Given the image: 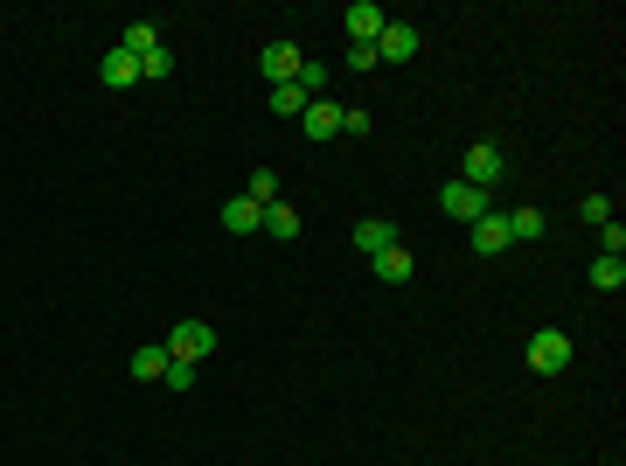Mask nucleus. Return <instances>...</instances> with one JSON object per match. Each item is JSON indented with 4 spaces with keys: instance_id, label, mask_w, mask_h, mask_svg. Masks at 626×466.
Here are the masks:
<instances>
[{
    "instance_id": "f257e3e1",
    "label": "nucleus",
    "mask_w": 626,
    "mask_h": 466,
    "mask_svg": "<svg viewBox=\"0 0 626 466\" xmlns=\"http://www.w3.org/2000/svg\"><path fill=\"white\" fill-rule=\"evenodd\" d=\"M529 369H536V376L571 369V334H564V327H536V334H529Z\"/></svg>"
},
{
    "instance_id": "f03ea898",
    "label": "nucleus",
    "mask_w": 626,
    "mask_h": 466,
    "mask_svg": "<svg viewBox=\"0 0 626 466\" xmlns=\"http://www.w3.org/2000/svg\"><path fill=\"white\" fill-rule=\"evenodd\" d=\"M202 355H216V327L209 320H181L167 334V362H202Z\"/></svg>"
},
{
    "instance_id": "7ed1b4c3",
    "label": "nucleus",
    "mask_w": 626,
    "mask_h": 466,
    "mask_svg": "<svg viewBox=\"0 0 626 466\" xmlns=\"http://www.w3.org/2000/svg\"><path fill=\"white\" fill-rule=\"evenodd\" d=\"M418 49H425V35H418L411 21H383V35H376V63H383V70H390V63H411Z\"/></svg>"
},
{
    "instance_id": "20e7f679",
    "label": "nucleus",
    "mask_w": 626,
    "mask_h": 466,
    "mask_svg": "<svg viewBox=\"0 0 626 466\" xmlns=\"http://www.w3.org/2000/svg\"><path fill=\"white\" fill-rule=\"evenodd\" d=\"M501 174H508L501 147H487V140H480V147H467V167H460V181H467V188H480V195H487V188H494Z\"/></svg>"
},
{
    "instance_id": "39448f33",
    "label": "nucleus",
    "mask_w": 626,
    "mask_h": 466,
    "mask_svg": "<svg viewBox=\"0 0 626 466\" xmlns=\"http://www.w3.org/2000/svg\"><path fill=\"white\" fill-rule=\"evenodd\" d=\"M439 209H446L453 223H480V216H487V195L467 188V181H446V188H439Z\"/></svg>"
},
{
    "instance_id": "423d86ee",
    "label": "nucleus",
    "mask_w": 626,
    "mask_h": 466,
    "mask_svg": "<svg viewBox=\"0 0 626 466\" xmlns=\"http://www.w3.org/2000/svg\"><path fill=\"white\" fill-rule=\"evenodd\" d=\"M383 21H390V14H383L376 0H355V7L341 14V28H348V42H376V35H383Z\"/></svg>"
},
{
    "instance_id": "0eeeda50",
    "label": "nucleus",
    "mask_w": 626,
    "mask_h": 466,
    "mask_svg": "<svg viewBox=\"0 0 626 466\" xmlns=\"http://www.w3.org/2000/svg\"><path fill=\"white\" fill-rule=\"evenodd\" d=\"M258 63H265V77H272V84H293V77H300V63H307V56H300V49H293V42H272V49H265V56H258Z\"/></svg>"
},
{
    "instance_id": "6e6552de",
    "label": "nucleus",
    "mask_w": 626,
    "mask_h": 466,
    "mask_svg": "<svg viewBox=\"0 0 626 466\" xmlns=\"http://www.w3.org/2000/svg\"><path fill=\"white\" fill-rule=\"evenodd\" d=\"M390 244H397V230H390L383 216H362V223H355V251H362V258H383Z\"/></svg>"
},
{
    "instance_id": "1a4fd4ad",
    "label": "nucleus",
    "mask_w": 626,
    "mask_h": 466,
    "mask_svg": "<svg viewBox=\"0 0 626 466\" xmlns=\"http://www.w3.org/2000/svg\"><path fill=\"white\" fill-rule=\"evenodd\" d=\"M508 244H515V237H508V216H494V209H487V216L473 223V251H480V258H494V251H508Z\"/></svg>"
},
{
    "instance_id": "9d476101",
    "label": "nucleus",
    "mask_w": 626,
    "mask_h": 466,
    "mask_svg": "<svg viewBox=\"0 0 626 466\" xmlns=\"http://www.w3.org/2000/svg\"><path fill=\"white\" fill-rule=\"evenodd\" d=\"M300 126H307V140H334V133H341V105H327V98H313L307 112H300Z\"/></svg>"
},
{
    "instance_id": "9b49d317",
    "label": "nucleus",
    "mask_w": 626,
    "mask_h": 466,
    "mask_svg": "<svg viewBox=\"0 0 626 466\" xmlns=\"http://www.w3.org/2000/svg\"><path fill=\"white\" fill-rule=\"evenodd\" d=\"M369 265H376V279H383V286H404V279L418 272V258H411L404 244H390V251H383V258H369Z\"/></svg>"
},
{
    "instance_id": "f8f14e48",
    "label": "nucleus",
    "mask_w": 626,
    "mask_h": 466,
    "mask_svg": "<svg viewBox=\"0 0 626 466\" xmlns=\"http://www.w3.org/2000/svg\"><path fill=\"white\" fill-rule=\"evenodd\" d=\"M105 84H112V91H126V84H140V56L112 42V56H105Z\"/></svg>"
},
{
    "instance_id": "ddd939ff",
    "label": "nucleus",
    "mask_w": 626,
    "mask_h": 466,
    "mask_svg": "<svg viewBox=\"0 0 626 466\" xmlns=\"http://www.w3.org/2000/svg\"><path fill=\"white\" fill-rule=\"evenodd\" d=\"M265 223V209L251 202V195H237V202H223V230H237V237H251Z\"/></svg>"
},
{
    "instance_id": "4468645a",
    "label": "nucleus",
    "mask_w": 626,
    "mask_h": 466,
    "mask_svg": "<svg viewBox=\"0 0 626 466\" xmlns=\"http://www.w3.org/2000/svg\"><path fill=\"white\" fill-rule=\"evenodd\" d=\"M258 230H265V237H279V244H293V237H300V209H286V202H272Z\"/></svg>"
},
{
    "instance_id": "2eb2a0df",
    "label": "nucleus",
    "mask_w": 626,
    "mask_h": 466,
    "mask_svg": "<svg viewBox=\"0 0 626 466\" xmlns=\"http://www.w3.org/2000/svg\"><path fill=\"white\" fill-rule=\"evenodd\" d=\"M133 376H147V383H160V376H167V341H147V348H133Z\"/></svg>"
},
{
    "instance_id": "dca6fc26",
    "label": "nucleus",
    "mask_w": 626,
    "mask_h": 466,
    "mask_svg": "<svg viewBox=\"0 0 626 466\" xmlns=\"http://www.w3.org/2000/svg\"><path fill=\"white\" fill-rule=\"evenodd\" d=\"M272 112H279V119H300V112H307V91H300V84H272Z\"/></svg>"
},
{
    "instance_id": "f3484780",
    "label": "nucleus",
    "mask_w": 626,
    "mask_h": 466,
    "mask_svg": "<svg viewBox=\"0 0 626 466\" xmlns=\"http://www.w3.org/2000/svg\"><path fill=\"white\" fill-rule=\"evenodd\" d=\"M508 237H515V244H536V237H543V209H515V216H508Z\"/></svg>"
},
{
    "instance_id": "a211bd4d",
    "label": "nucleus",
    "mask_w": 626,
    "mask_h": 466,
    "mask_svg": "<svg viewBox=\"0 0 626 466\" xmlns=\"http://www.w3.org/2000/svg\"><path fill=\"white\" fill-rule=\"evenodd\" d=\"M119 49H133V56H147V49H160V28H154V21H133V28L119 35Z\"/></svg>"
},
{
    "instance_id": "6ab92c4d",
    "label": "nucleus",
    "mask_w": 626,
    "mask_h": 466,
    "mask_svg": "<svg viewBox=\"0 0 626 466\" xmlns=\"http://www.w3.org/2000/svg\"><path fill=\"white\" fill-rule=\"evenodd\" d=\"M592 286H599V293H620V286H626V265L599 251V265H592Z\"/></svg>"
},
{
    "instance_id": "aec40b11",
    "label": "nucleus",
    "mask_w": 626,
    "mask_h": 466,
    "mask_svg": "<svg viewBox=\"0 0 626 466\" xmlns=\"http://www.w3.org/2000/svg\"><path fill=\"white\" fill-rule=\"evenodd\" d=\"M244 195H251V202H258V209H272V202H279V174H272V167H258V174H251V188H244Z\"/></svg>"
},
{
    "instance_id": "412c9836",
    "label": "nucleus",
    "mask_w": 626,
    "mask_h": 466,
    "mask_svg": "<svg viewBox=\"0 0 626 466\" xmlns=\"http://www.w3.org/2000/svg\"><path fill=\"white\" fill-rule=\"evenodd\" d=\"M327 77H334V70H327V63H300V77H293V84H300V91H307V105H313V98H320V91H327Z\"/></svg>"
},
{
    "instance_id": "4be33fe9",
    "label": "nucleus",
    "mask_w": 626,
    "mask_h": 466,
    "mask_svg": "<svg viewBox=\"0 0 626 466\" xmlns=\"http://www.w3.org/2000/svg\"><path fill=\"white\" fill-rule=\"evenodd\" d=\"M348 70H383L376 63V42H348Z\"/></svg>"
},
{
    "instance_id": "5701e85b",
    "label": "nucleus",
    "mask_w": 626,
    "mask_h": 466,
    "mask_svg": "<svg viewBox=\"0 0 626 466\" xmlns=\"http://www.w3.org/2000/svg\"><path fill=\"white\" fill-rule=\"evenodd\" d=\"M167 70H174L167 49H147V56H140V84H147V77H167Z\"/></svg>"
},
{
    "instance_id": "b1692460",
    "label": "nucleus",
    "mask_w": 626,
    "mask_h": 466,
    "mask_svg": "<svg viewBox=\"0 0 626 466\" xmlns=\"http://www.w3.org/2000/svg\"><path fill=\"white\" fill-rule=\"evenodd\" d=\"M578 216H585V223H613V202H606V195H585V209H578Z\"/></svg>"
},
{
    "instance_id": "393cba45",
    "label": "nucleus",
    "mask_w": 626,
    "mask_h": 466,
    "mask_svg": "<svg viewBox=\"0 0 626 466\" xmlns=\"http://www.w3.org/2000/svg\"><path fill=\"white\" fill-rule=\"evenodd\" d=\"M167 390H195V362H167Z\"/></svg>"
},
{
    "instance_id": "a878e982",
    "label": "nucleus",
    "mask_w": 626,
    "mask_h": 466,
    "mask_svg": "<svg viewBox=\"0 0 626 466\" xmlns=\"http://www.w3.org/2000/svg\"><path fill=\"white\" fill-rule=\"evenodd\" d=\"M599 244H606V258H620V251H626V230H620V223H599Z\"/></svg>"
}]
</instances>
